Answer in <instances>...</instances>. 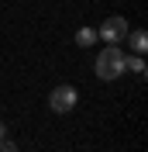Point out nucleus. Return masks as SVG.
I'll return each mask as SVG.
<instances>
[{"label":"nucleus","instance_id":"nucleus-7","mask_svg":"<svg viewBox=\"0 0 148 152\" xmlns=\"http://www.w3.org/2000/svg\"><path fill=\"white\" fill-rule=\"evenodd\" d=\"M0 152H21V149H17L14 142H7V138H4V142H0Z\"/></svg>","mask_w":148,"mask_h":152},{"label":"nucleus","instance_id":"nucleus-5","mask_svg":"<svg viewBox=\"0 0 148 152\" xmlns=\"http://www.w3.org/2000/svg\"><path fill=\"white\" fill-rule=\"evenodd\" d=\"M128 38H131V48H134L138 56L148 48V31H141V28H138V31H128Z\"/></svg>","mask_w":148,"mask_h":152},{"label":"nucleus","instance_id":"nucleus-2","mask_svg":"<svg viewBox=\"0 0 148 152\" xmlns=\"http://www.w3.org/2000/svg\"><path fill=\"white\" fill-rule=\"evenodd\" d=\"M76 104H79V94H76V86H69V83L55 86V90L48 94V107H52L55 114H69Z\"/></svg>","mask_w":148,"mask_h":152},{"label":"nucleus","instance_id":"nucleus-8","mask_svg":"<svg viewBox=\"0 0 148 152\" xmlns=\"http://www.w3.org/2000/svg\"><path fill=\"white\" fill-rule=\"evenodd\" d=\"M4 138H7V124L0 121V142H4Z\"/></svg>","mask_w":148,"mask_h":152},{"label":"nucleus","instance_id":"nucleus-6","mask_svg":"<svg viewBox=\"0 0 148 152\" xmlns=\"http://www.w3.org/2000/svg\"><path fill=\"white\" fill-rule=\"evenodd\" d=\"M128 69H131V73H138V76H145V59H141V56H131V59H128Z\"/></svg>","mask_w":148,"mask_h":152},{"label":"nucleus","instance_id":"nucleus-1","mask_svg":"<svg viewBox=\"0 0 148 152\" xmlns=\"http://www.w3.org/2000/svg\"><path fill=\"white\" fill-rule=\"evenodd\" d=\"M124 69H128V56H124L117 45H107L100 56H96V66H93V73H96V80L110 83V80L124 76Z\"/></svg>","mask_w":148,"mask_h":152},{"label":"nucleus","instance_id":"nucleus-3","mask_svg":"<svg viewBox=\"0 0 148 152\" xmlns=\"http://www.w3.org/2000/svg\"><path fill=\"white\" fill-rule=\"evenodd\" d=\"M128 18H117V14H114V18H107L100 24V31H96V38H103V42H107V45H117V42H124V38H128Z\"/></svg>","mask_w":148,"mask_h":152},{"label":"nucleus","instance_id":"nucleus-4","mask_svg":"<svg viewBox=\"0 0 148 152\" xmlns=\"http://www.w3.org/2000/svg\"><path fill=\"white\" fill-rule=\"evenodd\" d=\"M76 45H79V48L96 45V28H79V31H76Z\"/></svg>","mask_w":148,"mask_h":152}]
</instances>
